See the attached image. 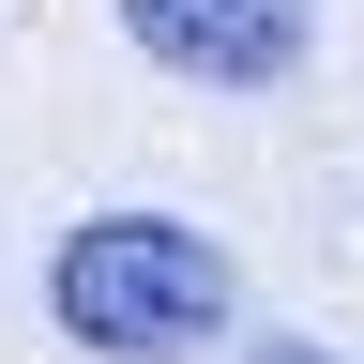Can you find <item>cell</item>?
<instances>
[{
  "mask_svg": "<svg viewBox=\"0 0 364 364\" xmlns=\"http://www.w3.org/2000/svg\"><path fill=\"white\" fill-rule=\"evenodd\" d=\"M122 31H136V61H167V76H213V91H273V76L304 61L318 0H122Z\"/></svg>",
  "mask_w": 364,
  "mask_h": 364,
  "instance_id": "cell-2",
  "label": "cell"
},
{
  "mask_svg": "<svg viewBox=\"0 0 364 364\" xmlns=\"http://www.w3.org/2000/svg\"><path fill=\"white\" fill-rule=\"evenodd\" d=\"M258 364H334V349H258Z\"/></svg>",
  "mask_w": 364,
  "mask_h": 364,
  "instance_id": "cell-3",
  "label": "cell"
},
{
  "mask_svg": "<svg viewBox=\"0 0 364 364\" xmlns=\"http://www.w3.org/2000/svg\"><path fill=\"white\" fill-rule=\"evenodd\" d=\"M46 304L107 364H182V349L228 334V258L198 228H167V213H91L76 243L46 258Z\"/></svg>",
  "mask_w": 364,
  "mask_h": 364,
  "instance_id": "cell-1",
  "label": "cell"
}]
</instances>
